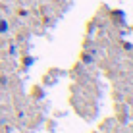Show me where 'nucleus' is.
Masks as SVG:
<instances>
[{
	"label": "nucleus",
	"mask_w": 133,
	"mask_h": 133,
	"mask_svg": "<svg viewBox=\"0 0 133 133\" xmlns=\"http://www.w3.org/2000/svg\"><path fill=\"white\" fill-rule=\"evenodd\" d=\"M6 27H8L6 21H0V31H6Z\"/></svg>",
	"instance_id": "1"
}]
</instances>
